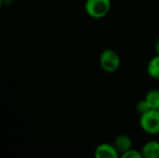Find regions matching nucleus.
<instances>
[{
  "label": "nucleus",
  "instance_id": "obj_1",
  "mask_svg": "<svg viewBox=\"0 0 159 158\" xmlns=\"http://www.w3.org/2000/svg\"><path fill=\"white\" fill-rule=\"evenodd\" d=\"M111 0H86L85 10L93 19H102L110 12Z\"/></svg>",
  "mask_w": 159,
  "mask_h": 158
},
{
  "label": "nucleus",
  "instance_id": "obj_2",
  "mask_svg": "<svg viewBox=\"0 0 159 158\" xmlns=\"http://www.w3.org/2000/svg\"><path fill=\"white\" fill-rule=\"evenodd\" d=\"M100 65L106 73L116 72L121 65V59L119 54L111 48L104 49L100 56Z\"/></svg>",
  "mask_w": 159,
  "mask_h": 158
},
{
  "label": "nucleus",
  "instance_id": "obj_3",
  "mask_svg": "<svg viewBox=\"0 0 159 158\" xmlns=\"http://www.w3.org/2000/svg\"><path fill=\"white\" fill-rule=\"evenodd\" d=\"M140 126L149 135L159 134V113L157 110H150L140 115Z\"/></svg>",
  "mask_w": 159,
  "mask_h": 158
},
{
  "label": "nucleus",
  "instance_id": "obj_4",
  "mask_svg": "<svg viewBox=\"0 0 159 158\" xmlns=\"http://www.w3.org/2000/svg\"><path fill=\"white\" fill-rule=\"evenodd\" d=\"M120 154L117 152L114 144L102 142L99 144L94 151V158H119Z\"/></svg>",
  "mask_w": 159,
  "mask_h": 158
},
{
  "label": "nucleus",
  "instance_id": "obj_5",
  "mask_svg": "<svg viewBox=\"0 0 159 158\" xmlns=\"http://www.w3.org/2000/svg\"><path fill=\"white\" fill-rule=\"evenodd\" d=\"M113 144L117 150V152L121 155L132 149V139L128 134H120L116 138Z\"/></svg>",
  "mask_w": 159,
  "mask_h": 158
},
{
  "label": "nucleus",
  "instance_id": "obj_6",
  "mask_svg": "<svg viewBox=\"0 0 159 158\" xmlns=\"http://www.w3.org/2000/svg\"><path fill=\"white\" fill-rule=\"evenodd\" d=\"M141 153L143 158H159V142L149 141L145 142Z\"/></svg>",
  "mask_w": 159,
  "mask_h": 158
},
{
  "label": "nucleus",
  "instance_id": "obj_7",
  "mask_svg": "<svg viewBox=\"0 0 159 158\" xmlns=\"http://www.w3.org/2000/svg\"><path fill=\"white\" fill-rule=\"evenodd\" d=\"M147 73L150 77L159 79V55L157 54L150 60L147 65Z\"/></svg>",
  "mask_w": 159,
  "mask_h": 158
},
{
  "label": "nucleus",
  "instance_id": "obj_8",
  "mask_svg": "<svg viewBox=\"0 0 159 158\" xmlns=\"http://www.w3.org/2000/svg\"><path fill=\"white\" fill-rule=\"evenodd\" d=\"M145 101L152 110H157L159 108V89L150 90L145 96Z\"/></svg>",
  "mask_w": 159,
  "mask_h": 158
},
{
  "label": "nucleus",
  "instance_id": "obj_9",
  "mask_svg": "<svg viewBox=\"0 0 159 158\" xmlns=\"http://www.w3.org/2000/svg\"><path fill=\"white\" fill-rule=\"evenodd\" d=\"M136 110H137V113H138L140 115H142L146 114L147 112H149V111L152 110V109L150 108V106L148 105L147 102H146L145 99H144V100H143V101H140V102L137 103Z\"/></svg>",
  "mask_w": 159,
  "mask_h": 158
},
{
  "label": "nucleus",
  "instance_id": "obj_10",
  "mask_svg": "<svg viewBox=\"0 0 159 158\" xmlns=\"http://www.w3.org/2000/svg\"><path fill=\"white\" fill-rule=\"evenodd\" d=\"M119 158H143V155H142V153L140 151L130 149V150L121 154Z\"/></svg>",
  "mask_w": 159,
  "mask_h": 158
},
{
  "label": "nucleus",
  "instance_id": "obj_11",
  "mask_svg": "<svg viewBox=\"0 0 159 158\" xmlns=\"http://www.w3.org/2000/svg\"><path fill=\"white\" fill-rule=\"evenodd\" d=\"M157 54L159 55V40L158 42H157Z\"/></svg>",
  "mask_w": 159,
  "mask_h": 158
},
{
  "label": "nucleus",
  "instance_id": "obj_12",
  "mask_svg": "<svg viewBox=\"0 0 159 158\" xmlns=\"http://www.w3.org/2000/svg\"><path fill=\"white\" fill-rule=\"evenodd\" d=\"M157 111H158V113H159V108H158V109H157Z\"/></svg>",
  "mask_w": 159,
  "mask_h": 158
}]
</instances>
